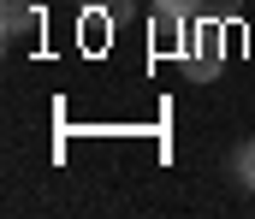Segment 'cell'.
Wrapping results in <instances>:
<instances>
[{
  "label": "cell",
  "instance_id": "cell-4",
  "mask_svg": "<svg viewBox=\"0 0 255 219\" xmlns=\"http://www.w3.org/2000/svg\"><path fill=\"white\" fill-rule=\"evenodd\" d=\"M250 184H255V178H250Z\"/></svg>",
  "mask_w": 255,
  "mask_h": 219
},
{
  "label": "cell",
  "instance_id": "cell-2",
  "mask_svg": "<svg viewBox=\"0 0 255 219\" xmlns=\"http://www.w3.org/2000/svg\"><path fill=\"white\" fill-rule=\"evenodd\" d=\"M30 24H36L30 0H0V30H6V42H18V36H24Z\"/></svg>",
  "mask_w": 255,
  "mask_h": 219
},
{
  "label": "cell",
  "instance_id": "cell-3",
  "mask_svg": "<svg viewBox=\"0 0 255 219\" xmlns=\"http://www.w3.org/2000/svg\"><path fill=\"white\" fill-rule=\"evenodd\" d=\"M238 166H244V172L255 178V143H244V148H238Z\"/></svg>",
  "mask_w": 255,
  "mask_h": 219
},
{
  "label": "cell",
  "instance_id": "cell-1",
  "mask_svg": "<svg viewBox=\"0 0 255 219\" xmlns=\"http://www.w3.org/2000/svg\"><path fill=\"white\" fill-rule=\"evenodd\" d=\"M184 12H190V24H232L244 12V0H184Z\"/></svg>",
  "mask_w": 255,
  "mask_h": 219
}]
</instances>
